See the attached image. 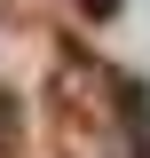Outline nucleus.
Masks as SVG:
<instances>
[{
  "label": "nucleus",
  "mask_w": 150,
  "mask_h": 158,
  "mask_svg": "<svg viewBox=\"0 0 150 158\" xmlns=\"http://www.w3.org/2000/svg\"><path fill=\"white\" fill-rule=\"evenodd\" d=\"M87 8H95V16H103V8H119V0H87Z\"/></svg>",
  "instance_id": "obj_1"
}]
</instances>
